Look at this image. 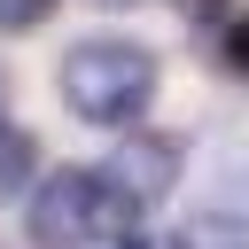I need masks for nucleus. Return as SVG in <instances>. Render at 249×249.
Returning <instances> with one entry per match:
<instances>
[{"label": "nucleus", "instance_id": "obj_1", "mask_svg": "<svg viewBox=\"0 0 249 249\" xmlns=\"http://www.w3.org/2000/svg\"><path fill=\"white\" fill-rule=\"evenodd\" d=\"M54 93H62L70 117H86V124H124V132H132V117L156 101V54H148L140 39H78V47H62V62H54Z\"/></svg>", "mask_w": 249, "mask_h": 249}, {"label": "nucleus", "instance_id": "obj_2", "mask_svg": "<svg viewBox=\"0 0 249 249\" xmlns=\"http://www.w3.org/2000/svg\"><path fill=\"white\" fill-rule=\"evenodd\" d=\"M101 171H109L140 210H156V202L171 195V179H179V140H171V132H140V124H132V132L109 148V163H101Z\"/></svg>", "mask_w": 249, "mask_h": 249}, {"label": "nucleus", "instance_id": "obj_3", "mask_svg": "<svg viewBox=\"0 0 249 249\" xmlns=\"http://www.w3.org/2000/svg\"><path fill=\"white\" fill-rule=\"evenodd\" d=\"M31 179H39V140L0 109V202H8V195H23Z\"/></svg>", "mask_w": 249, "mask_h": 249}, {"label": "nucleus", "instance_id": "obj_4", "mask_svg": "<svg viewBox=\"0 0 249 249\" xmlns=\"http://www.w3.org/2000/svg\"><path fill=\"white\" fill-rule=\"evenodd\" d=\"M171 249H249V218H226V210H202L171 233Z\"/></svg>", "mask_w": 249, "mask_h": 249}, {"label": "nucleus", "instance_id": "obj_5", "mask_svg": "<svg viewBox=\"0 0 249 249\" xmlns=\"http://www.w3.org/2000/svg\"><path fill=\"white\" fill-rule=\"evenodd\" d=\"M62 0H0V31H39Z\"/></svg>", "mask_w": 249, "mask_h": 249}, {"label": "nucleus", "instance_id": "obj_6", "mask_svg": "<svg viewBox=\"0 0 249 249\" xmlns=\"http://www.w3.org/2000/svg\"><path fill=\"white\" fill-rule=\"evenodd\" d=\"M226 70H249V23L226 31Z\"/></svg>", "mask_w": 249, "mask_h": 249}, {"label": "nucleus", "instance_id": "obj_7", "mask_svg": "<svg viewBox=\"0 0 249 249\" xmlns=\"http://www.w3.org/2000/svg\"><path fill=\"white\" fill-rule=\"evenodd\" d=\"M93 8H140V0H93Z\"/></svg>", "mask_w": 249, "mask_h": 249}, {"label": "nucleus", "instance_id": "obj_8", "mask_svg": "<svg viewBox=\"0 0 249 249\" xmlns=\"http://www.w3.org/2000/svg\"><path fill=\"white\" fill-rule=\"evenodd\" d=\"M0 109H8V78H0Z\"/></svg>", "mask_w": 249, "mask_h": 249}]
</instances>
